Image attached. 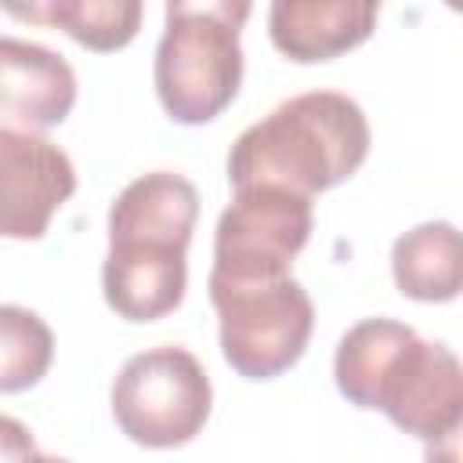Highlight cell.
<instances>
[{"label": "cell", "mask_w": 463, "mask_h": 463, "mask_svg": "<svg viewBox=\"0 0 463 463\" xmlns=\"http://www.w3.org/2000/svg\"><path fill=\"white\" fill-rule=\"evenodd\" d=\"M333 376L351 405L383 412L420 441L463 423V362L405 322L362 318L351 326L336 344Z\"/></svg>", "instance_id": "1"}, {"label": "cell", "mask_w": 463, "mask_h": 463, "mask_svg": "<svg viewBox=\"0 0 463 463\" xmlns=\"http://www.w3.org/2000/svg\"><path fill=\"white\" fill-rule=\"evenodd\" d=\"M369 156V123L340 90H307L246 127L228 152V181L242 188H286L297 195L347 181Z\"/></svg>", "instance_id": "2"}, {"label": "cell", "mask_w": 463, "mask_h": 463, "mask_svg": "<svg viewBox=\"0 0 463 463\" xmlns=\"http://www.w3.org/2000/svg\"><path fill=\"white\" fill-rule=\"evenodd\" d=\"M250 4H166V25L156 47V94L174 123L195 127L221 116L242 83L239 29Z\"/></svg>", "instance_id": "3"}, {"label": "cell", "mask_w": 463, "mask_h": 463, "mask_svg": "<svg viewBox=\"0 0 463 463\" xmlns=\"http://www.w3.org/2000/svg\"><path fill=\"white\" fill-rule=\"evenodd\" d=\"M221 315V354L246 380H275L307 347L315 307L304 286L286 279L206 282Z\"/></svg>", "instance_id": "4"}, {"label": "cell", "mask_w": 463, "mask_h": 463, "mask_svg": "<svg viewBox=\"0 0 463 463\" xmlns=\"http://www.w3.org/2000/svg\"><path fill=\"white\" fill-rule=\"evenodd\" d=\"M210 376L184 347H152L123 362L112 383L119 430L145 449L188 445L210 416Z\"/></svg>", "instance_id": "5"}, {"label": "cell", "mask_w": 463, "mask_h": 463, "mask_svg": "<svg viewBox=\"0 0 463 463\" xmlns=\"http://www.w3.org/2000/svg\"><path fill=\"white\" fill-rule=\"evenodd\" d=\"M311 235V199L286 188H242L213 232L210 282L286 279Z\"/></svg>", "instance_id": "6"}, {"label": "cell", "mask_w": 463, "mask_h": 463, "mask_svg": "<svg viewBox=\"0 0 463 463\" xmlns=\"http://www.w3.org/2000/svg\"><path fill=\"white\" fill-rule=\"evenodd\" d=\"M0 184H4V235L40 239L76 192L72 159L33 130L0 127Z\"/></svg>", "instance_id": "7"}, {"label": "cell", "mask_w": 463, "mask_h": 463, "mask_svg": "<svg viewBox=\"0 0 463 463\" xmlns=\"http://www.w3.org/2000/svg\"><path fill=\"white\" fill-rule=\"evenodd\" d=\"M188 282L184 250L170 242H109L105 268H101V289L105 304L127 318V322H156L170 315Z\"/></svg>", "instance_id": "8"}, {"label": "cell", "mask_w": 463, "mask_h": 463, "mask_svg": "<svg viewBox=\"0 0 463 463\" xmlns=\"http://www.w3.org/2000/svg\"><path fill=\"white\" fill-rule=\"evenodd\" d=\"M76 101L72 65L29 40H0V116L14 130H47L58 127Z\"/></svg>", "instance_id": "9"}, {"label": "cell", "mask_w": 463, "mask_h": 463, "mask_svg": "<svg viewBox=\"0 0 463 463\" xmlns=\"http://www.w3.org/2000/svg\"><path fill=\"white\" fill-rule=\"evenodd\" d=\"M376 4L347 0H275L268 11V33L279 54L289 61H329L362 40L376 25Z\"/></svg>", "instance_id": "10"}, {"label": "cell", "mask_w": 463, "mask_h": 463, "mask_svg": "<svg viewBox=\"0 0 463 463\" xmlns=\"http://www.w3.org/2000/svg\"><path fill=\"white\" fill-rule=\"evenodd\" d=\"M199 217V192L188 177L152 170L130 181L109 210V242L145 239L188 250Z\"/></svg>", "instance_id": "11"}, {"label": "cell", "mask_w": 463, "mask_h": 463, "mask_svg": "<svg viewBox=\"0 0 463 463\" xmlns=\"http://www.w3.org/2000/svg\"><path fill=\"white\" fill-rule=\"evenodd\" d=\"M394 286L409 300L445 304L463 293V232L449 221H423L391 246Z\"/></svg>", "instance_id": "12"}, {"label": "cell", "mask_w": 463, "mask_h": 463, "mask_svg": "<svg viewBox=\"0 0 463 463\" xmlns=\"http://www.w3.org/2000/svg\"><path fill=\"white\" fill-rule=\"evenodd\" d=\"M11 18L25 22H43L65 29L76 43L109 54L127 47L137 29H141V4L137 0H47V4H7L4 7Z\"/></svg>", "instance_id": "13"}, {"label": "cell", "mask_w": 463, "mask_h": 463, "mask_svg": "<svg viewBox=\"0 0 463 463\" xmlns=\"http://www.w3.org/2000/svg\"><path fill=\"white\" fill-rule=\"evenodd\" d=\"M54 358V336L47 322L18 304L0 307V391L14 394L33 387Z\"/></svg>", "instance_id": "14"}, {"label": "cell", "mask_w": 463, "mask_h": 463, "mask_svg": "<svg viewBox=\"0 0 463 463\" xmlns=\"http://www.w3.org/2000/svg\"><path fill=\"white\" fill-rule=\"evenodd\" d=\"M423 463H463V423H456L449 434L427 441Z\"/></svg>", "instance_id": "15"}, {"label": "cell", "mask_w": 463, "mask_h": 463, "mask_svg": "<svg viewBox=\"0 0 463 463\" xmlns=\"http://www.w3.org/2000/svg\"><path fill=\"white\" fill-rule=\"evenodd\" d=\"M22 463H69V459H61V456H40V452H29Z\"/></svg>", "instance_id": "16"}]
</instances>
